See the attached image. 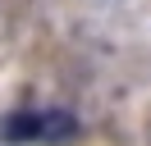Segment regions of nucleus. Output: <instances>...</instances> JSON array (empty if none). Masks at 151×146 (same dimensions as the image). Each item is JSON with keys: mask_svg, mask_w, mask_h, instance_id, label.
Listing matches in <instances>:
<instances>
[{"mask_svg": "<svg viewBox=\"0 0 151 146\" xmlns=\"http://www.w3.org/2000/svg\"><path fill=\"white\" fill-rule=\"evenodd\" d=\"M78 137V114L73 110H14L0 119V142H46V146H69Z\"/></svg>", "mask_w": 151, "mask_h": 146, "instance_id": "1", "label": "nucleus"}]
</instances>
